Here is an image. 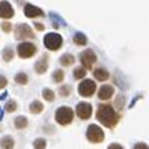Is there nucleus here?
<instances>
[{
    "label": "nucleus",
    "mask_w": 149,
    "mask_h": 149,
    "mask_svg": "<svg viewBox=\"0 0 149 149\" xmlns=\"http://www.w3.org/2000/svg\"><path fill=\"white\" fill-rule=\"evenodd\" d=\"M14 80H15L17 84L24 86V84H27V83H29V75L26 74V72H18V74L14 77Z\"/></svg>",
    "instance_id": "412c9836"
},
{
    "label": "nucleus",
    "mask_w": 149,
    "mask_h": 149,
    "mask_svg": "<svg viewBox=\"0 0 149 149\" xmlns=\"http://www.w3.org/2000/svg\"><path fill=\"white\" fill-rule=\"evenodd\" d=\"M84 77H86V69L83 66H77L74 69V78L75 80H81V78H84Z\"/></svg>",
    "instance_id": "393cba45"
},
{
    "label": "nucleus",
    "mask_w": 149,
    "mask_h": 149,
    "mask_svg": "<svg viewBox=\"0 0 149 149\" xmlns=\"http://www.w3.org/2000/svg\"><path fill=\"white\" fill-rule=\"evenodd\" d=\"M8 86V78L5 75H0V89H5Z\"/></svg>",
    "instance_id": "c756f323"
},
{
    "label": "nucleus",
    "mask_w": 149,
    "mask_h": 149,
    "mask_svg": "<svg viewBox=\"0 0 149 149\" xmlns=\"http://www.w3.org/2000/svg\"><path fill=\"white\" fill-rule=\"evenodd\" d=\"M47 69H48V56L42 54L36 60V63H35V72L36 74H44V72H47Z\"/></svg>",
    "instance_id": "f8f14e48"
},
{
    "label": "nucleus",
    "mask_w": 149,
    "mask_h": 149,
    "mask_svg": "<svg viewBox=\"0 0 149 149\" xmlns=\"http://www.w3.org/2000/svg\"><path fill=\"white\" fill-rule=\"evenodd\" d=\"M33 148H35V149H45V148H47V140L44 139V137L36 139V140L33 142Z\"/></svg>",
    "instance_id": "a878e982"
},
{
    "label": "nucleus",
    "mask_w": 149,
    "mask_h": 149,
    "mask_svg": "<svg viewBox=\"0 0 149 149\" xmlns=\"http://www.w3.org/2000/svg\"><path fill=\"white\" fill-rule=\"evenodd\" d=\"M35 29L39 30V32H42L44 29H45V26H44L42 23H35Z\"/></svg>",
    "instance_id": "2f4dec72"
},
{
    "label": "nucleus",
    "mask_w": 149,
    "mask_h": 149,
    "mask_svg": "<svg viewBox=\"0 0 149 149\" xmlns=\"http://www.w3.org/2000/svg\"><path fill=\"white\" fill-rule=\"evenodd\" d=\"M86 137L91 143H101L104 140V131L101 130V127L98 125H89L87 127V131H86Z\"/></svg>",
    "instance_id": "423d86ee"
},
{
    "label": "nucleus",
    "mask_w": 149,
    "mask_h": 149,
    "mask_svg": "<svg viewBox=\"0 0 149 149\" xmlns=\"http://www.w3.org/2000/svg\"><path fill=\"white\" fill-rule=\"evenodd\" d=\"M96 119H98L104 127L113 128L119 122V115L111 106H109V104H101L98 107V110H96Z\"/></svg>",
    "instance_id": "f257e3e1"
},
{
    "label": "nucleus",
    "mask_w": 149,
    "mask_h": 149,
    "mask_svg": "<svg viewBox=\"0 0 149 149\" xmlns=\"http://www.w3.org/2000/svg\"><path fill=\"white\" fill-rule=\"evenodd\" d=\"M36 53H38L36 45H35L33 42H29V41L20 42L18 47H17V54H18V57H21V59H30Z\"/></svg>",
    "instance_id": "20e7f679"
},
{
    "label": "nucleus",
    "mask_w": 149,
    "mask_h": 149,
    "mask_svg": "<svg viewBox=\"0 0 149 149\" xmlns=\"http://www.w3.org/2000/svg\"><path fill=\"white\" fill-rule=\"evenodd\" d=\"M24 15L27 18H39V17H44V11L32 3H27L24 5Z\"/></svg>",
    "instance_id": "9b49d317"
},
{
    "label": "nucleus",
    "mask_w": 149,
    "mask_h": 149,
    "mask_svg": "<svg viewBox=\"0 0 149 149\" xmlns=\"http://www.w3.org/2000/svg\"><path fill=\"white\" fill-rule=\"evenodd\" d=\"M27 125H29V120L26 116H17L14 120V127L17 130H24V128H27Z\"/></svg>",
    "instance_id": "a211bd4d"
},
{
    "label": "nucleus",
    "mask_w": 149,
    "mask_h": 149,
    "mask_svg": "<svg viewBox=\"0 0 149 149\" xmlns=\"http://www.w3.org/2000/svg\"><path fill=\"white\" fill-rule=\"evenodd\" d=\"M42 98L45 100V101H48V102H53V101H54V98H56V95H54V92L51 91V89L45 87V89L42 91Z\"/></svg>",
    "instance_id": "b1692460"
},
{
    "label": "nucleus",
    "mask_w": 149,
    "mask_h": 149,
    "mask_svg": "<svg viewBox=\"0 0 149 149\" xmlns=\"http://www.w3.org/2000/svg\"><path fill=\"white\" fill-rule=\"evenodd\" d=\"M15 56V51L12 50V47H5L3 51H2V59L5 60V62H11V60L14 59Z\"/></svg>",
    "instance_id": "aec40b11"
},
{
    "label": "nucleus",
    "mask_w": 149,
    "mask_h": 149,
    "mask_svg": "<svg viewBox=\"0 0 149 149\" xmlns=\"http://www.w3.org/2000/svg\"><path fill=\"white\" fill-rule=\"evenodd\" d=\"M15 146V140L12 136H5L0 139V148L2 149H14Z\"/></svg>",
    "instance_id": "4468645a"
},
{
    "label": "nucleus",
    "mask_w": 149,
    "mask_h": 149,
    "mask_svg": "<svg viewBox=\"0 0 149 149\" xmlns=\"http://www.w3.org/2000/svg\"><path fill=\"white\" fill-rule=\"evenodd\" d=\"M75 115L83 120L89 119L92 116V106L89 102H78L75 107Z\"/></svg>",
    "instance_id": "1a4fd4ad"
},
{
    "label": "nucleus",
    "mask_w": 149,
    "mask_h": 149,
    "mask_svg": "<svg viewBox=\"0 0 149 149\" xmlns=\"http://www.w3.org/2000/svg\"><path fill=\"white\" fill-rule=\"evenodd\" d=\"M115 106L119 109V110H122V109H124V96H122V95H119L118 96V98H116V102H115Z\"/></svg>",
    "instance_id": "c85d7f7f"
},
{
    "label": "nucleus",
    "mask_w": 149,
    "mask_h": 149,
    "mask_svg": "<svg viewBox=\"0 0 149 149\" xmlns=\"http://www.w3.org/2000/svg\"><path fill=\"white\" fill-rule=\"evenodd\" d=\"M29 110H30V113H33V115H39V113H42V110H44V104L38 100H35V101L30 102Z\"/></svg>",
    "instance_id": "f3484780"
},
{
    "label": "nucleus",
    "mask_w": 149,
    "mask_h": 149,
    "mask_svg": "<svg viewBox=\"0 0 149 149\" xmlns=\"http://www.w3.org/2000/svg\"><path fill=\"white\" fill-rule=\"evenodd\" d=\"M59 62H60V65H62V66H71V65H74V62H75V57H74L71 53H65V54L60 56Z\"/></svg>",
    "instance_id": "dca6fc26"
},
{
    "label": "nucleus",
    "mask_w": 149,
    "mask_h": 149,
    "mask_svg": "<svg viewBox=\"0 0 149 149\" xmlns=\"http://www.w3.org/2000/svg\"><path fill=\"white\" fill-rule=\"evenodd\" d=\"M15 39L17 41H27V39H33L35 38V32L32 30V27L29 24H17L15 26Z\"/></svg>",
    "instance_id": "39448f33"
},
{
    "label": "nucleus",
    "mask_w": 149,
    "mask_h": 149,
    "mask_svg": "<svg viewBox=\"0 0 149 149\" xmlns=\"http://www.w3.org/2000/svg\"><path fill=\"white\" fill-rule=\"evenodd\" d=\"M54 119L59 125H69L74 119V110L71 107H66V106H62L59 107L54 113Z\"/></svg>",
    "instance_id": "f03ea898"
},
{
    "label": "nucleus",
    "mask_w": 149,
    "mask_h": 149,
    "mask_svg": "<svg viewBox=\"0 0 149 149\" xmlns=\"http://www.w3.org/2000/svg\"><path fill=\"white\" fill-rule=\"evenodd\" d=\"M80 62H81V66L86 69H91L92 65L96 62V54H95V51L91 50V48H87L84 51H81L80 53Z\"/></svg>",
    "instance_id": "0eeeda50"
},
{
    "label": "nucleus",
    "mask_w": 149,
    "mask_h": 149,
    "mask_svg": "<svg viewBox=\"0 0 149 149\" xmlns=\"http://www.w3.org/2000/svg\"><path fill=\"white\" fill-rule=\"evenodd\" d=\"M59 95L63 96V98H65V96H69V95H71V86H69V84L60 86L59 87Z\"/></svg>",
    "instance_id": "bb28decb"
},
{
    "label": "nucleus",
    "mask_w": 149,
    "mask_h": 149,
    "mask_svg": "<svg viewBox=\"0 0 149 149\" xmlns=\"http://www.w3.org/2000/svg\"><path fill=\"white\" fill-rule=\"evenodd\" d=\"M93 77L100 81H106V80H109L110 74H109L107 69H104V68H96V69H93Z\"/></svg>",
    "instance_id": "2eb2a0df"
},
{
    "label": "nucleus",
    "mask_w": 149,
    "mask_h": 149,
    "mask_svg": "<svg viewBox=\"0 0 149 149\" xmlns=\"http://www.w3.org/2000/svg\"><path fill=\"white\" fill-rule=\"evenodd\" d=\"M72 41H74L75 45H86V44H87V36H86L84 33H81V32H77L74 35Z\"/></svg>",
    "instance_id": "6ab92c4d"
},
{
    "label": "nucleus",
    "mask_w": 149,
    "mask_h": 149,
    "mask_svg": "<svg viewBox=\"0 0 149 149\" xmlns=\"http://www.w3.org/2000/svg\"><path fill=\"white\" fill-rule=\"evenodd\" d=\"M0 29H2L5 33H9V32L12 30V24H11L9 21H3L2 26H0Z\"/></svg>",
    "instance_id": "cd10ccee"
},
{
    "label": "nucleus",
    "mask_w": 149,
    "mask_h": 149,
    "mask_svg": "<svg viewBox=\"0 0 149 149\" xmlns=\"http://www.w3.org/2000/svg\"><path fill=\"white\" fill-rule=\"evenodd\" d=\"M44 45H45V48L50 50V51H57L63 45V38L56 32L47 33L45 36H44Z\"/></svg>",
    "instance_id": "7ed1b4c3"
},
{
    "label": "nucleus",
    "mask_w": 149,
    "mask_h": 149,
    "mask_svg": "<svg viewBox=\"0 0 149 149\" xmlns=\"http://www.w3.org/2000/svg\"><path fill=\"white\" fill-rule=\"evenodd\" d=\"M107 149H124L119 143H111V145H109V148Z\"/></svg>",
    "instance_id": "473e14b6"
},
{
    "label": "nucleus",
    "mask_w": 149,
    "mask_h": 149,
    "mask_svg": "<svg viewBox=\"0 0 149 149\" xmlns=\"http://www.w3.org/2000/svg\"><path fill=\"white\" fill-rule=\"evenodd\" d=\"M17 109H18V104H17L15 100L6 101V104H5V111L6 113H14V111H17Z\"/></svg>",
    "instance_id": "5701e85b"
},
{
    "label": "nucleus",
    "mask_w": 149,
    "mask_h": 149,
    "mask_svg": "<svg viewBox=\"0 0 149 149\" xmlns=\"http://www.w3.org/2000/svg\"><path fill=\"white\" fill-rule=\"evenodd\" d=\"M0 131H2V127H0Z\"/></svg>",
    "instance_id": "72a5a7b5"
},
{
    "label": "nucleus",
    "mask_w": 149,
    "mask_h": 149,
    "mask_svg": "<svg viewBox=\"0 0 149 149\" xmlns=\"http://www.w3.org/2000/svg\"><path fill=\"white\" fill-rule=\"evenodd\" d=\"M113 92H115L113 86L104 84V86H101L100 89H98V98L100 100H110L111 96H113Z\"/></svg>",
    "instance_id": "ddd939ff"
},
{
    "label": "nucleus",
    "mask_w": 149,
    "mask_h": 149,
    "mask_svg": "<svg viewBox=\"0 0 149 149\" xmlns=\"http://www.w3.org/2000/svg\"><path fill=\"white\" fill-rule=\"evenodd\" d=\"M65 78V72L63 69H56V71H53V75H51V80H53L54 83H62Z\"/></svg>",
    "instance_id": "4be33fe9"
},
{
    "label": "nucleus",
    "mask_w": 149,
    "mask_h": 149,
    "mask_svg": "<svg viewBox=\"0 0 149 149\" xmlns=\"http://www.w3.org/2000/svg\"><path fill=\"white\" fill-rule=\"evenodd\" d=\"M133 149H149V146L146 143H136Z\"/></svg>",
    "instance_id": "7c9ffc66"
},
{
    "label": "nucleus",
    "mask_w": 149,
    "mask_h": 149,
    "mask_svg": "<svg viewBox=\"0 0 149 149\" xmlns=\"http://www.w3.org/2000/svg\"><path fill=\"white\" fill-rule=\"evenodd\" d=\"M14 15H15V11H14L12 5L8 2V0H2V2H0V18L11 20Z\"/></svg>",
    "instance_id": "9d476101"
},
{
    "label": "nucleus",
    "mask_w": 149,
    "mask_h": 149,
    "mask_svg": "<svg viewBox=\"0 0 149 149\" xmlns=\"http://www.w3.org/2000/svg\"><path fill=\"white\" fill-rule=\"evenodd\" d=\"M96 91V84L93 80H89V78H84V80L78 84V93L81 96H92Z\"/></svg>",
    "instance_id": "6e6552de"
}]
</instances>
